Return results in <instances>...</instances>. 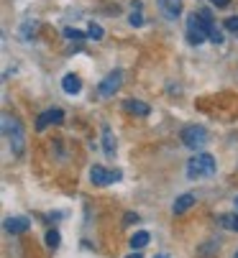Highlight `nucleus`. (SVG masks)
Wrapping results in <instances>:
<instances>
[{"label":"nucleus","instance_id":"nucleus-1","mask_svg":"<svg viewBox=\"0 0 238 258\" xmlns=\"http://www.w3.org/2000/svg\"><path fill=\"white\" fill-rule=\"evenodd\" d=\"M3 136L11 146L13 156H23V149H26V133H23V125L16 115L6 113L3 115Z\"/></svg>","mask_w":238,"mask_h":258},{"label":"nucleus","instance_id":"nucleus-2","mask_svg":"<svg viewBox=\"0 0 238 258\" xmlns=\"http://www.w3.org/2000/svg\"><path fill=\"white\" fill-rule=\"evenodd\" d=\"M218 169V161L210 154H195L187 161V176L189 179H203V176H213Z\"/></svg>","mask_w":238,"mask_h":258},{"label":"nucleus","instance_id":"nucleus-3","mask_svg":"<svg viewBox=\"0 0 238 258\" xmlns=\"http://www.w3.org/2000/svg\"><path fill=\"white\" fill-rule=\"evenodd\" d=\"M187 41L195 44V46L203 44V41H208V28H205L200 13H189V16H187Z\"/></svg>","mask_w":238,"mask_h":258},{"label":"nucleus","instance_id":"nucleus-4","mask_svg":"<svg viewBox=\"0 0 238 258\" xmlns=\"http://www.w3.org/2000/svg\"><path fill=\"white\" fill-rule=\"evenodd\" d=\"M208 131L203 128V125H187L184 131H182V143L187 146V149H192V151H197V149H203V146L208 143Z\"/></svg>","mask_w":238,"mask_h":258},{"label":"nucleus","instance_id":"nucleus-5","mask_svg":"<svg viewBox=\"0 0 238 258\" xmlns=\"http://www.w3.org/2000/svg\"><path fill=\"white\" fill-rule=\"evenodd\" d=\"M118 179H121V171H110L105 166H92L90 169V181L98 184V187H108V184H113Z\"/></svg>","mask_w":238,"mask_h":258},{"label":"nucleus","instance_id":"nucleus-6","mask_svg":"<svg viewBox=\"0 0 238 258\" xmlns=\"http://www.w3.org/2000/svg\"><path fill=\"white\" fill-rule=\"evenodd\" d=\"M64 120V113L59 107H52V110H44L41 115L36 118V131H46L49 125H59Z\"/></svg>","mask_w":238,"mask_h":258},{"label":"nucleus","instance_id":"nucleus-7","mask_svg":"<svg viewBox=\"0 0 238 258\" xmlns=\"http://www.w3.org/2000/svg\"><path fill=\"white\" fill-rule=\"evenodd\" d=\"M121 82H123V75H121V72H110V75L98 85V92L103 95V97H110V95H115L118 92V87H121Z\"/></svg>","mask_w":238,"mask_h":258},{"label":"nucleus","instance_id":"nucleus-8","mask_svg":"<svg viewBox=\"0 0 238 258\" xmlns=\"http://www.w3.org/2000/svg\"><path fill=\"white\" fill-rule=\"evenodd\" d=\"M197 13H200V18H203V23H205V28H208V41L223 44V33L218 31V26H215V21H213V13H210V11H197Z\"/></svg>","mask_w":238,"mask_h":258},{"label":"nucleus","instance_id":"nucleus-9","mask_svg":"<svg viewBox=\"0 0 238 258\" xmlns=\"http://www.w3.org/2000/svg\"><path fill=\"white\" fill-rule=\"evenodd\" d=\"M28 228H31V220H28V217H21V215H18V217H8V220H6V230H8L11 235H21V233H26Z\"/></svg>","mask_w":238,"mask_h":258},{"label":"nucleus","instance_id":"nucleus-10","mask_svg":"<svg viewBox=\"0 0 238 258\" xmlns=\"http://www.w3.org/2000/svg\"><path fill=\"white\" fill-rule=\"evenodd\" d=\"M123 107L128 110V113H133V115H138V118H146L149 113H151V107L146 105V102H141V100H123Z\"/></svg>","mask_w":238,"mask_h":258},{"label":"nucleus","instance_id":"nucleus-11","mask_svg":"<svg viewBox=\"0 0 238 258\" xmlns=\"http://www.w3.org/2000/svg\"><path fill=\"white\" fill-rule=\"evenodd\" d=\"M159 8L164 11V16L169 21H174L179 13H182V0H159Z\"/></svg>","mask_w":238,"mask_h":258},{"label":"nucleus","instance_id":"nucleus-12","mask_svg":"<svg viewBox=\"0 0 238 258\" xmlns=\"http://www.w3.org/2000/svg\"><path fill=\"white\" fill-rule=\"evenodd\" d=\"M62 90H64L67 95H77L79 90H82V80H79L77 75H67V77L62 80Z\"/></svg>","mask_w":238,"mask_h":258},{"label":"nucleus","instance_id":"nucleus-13","mask_svg":"<svg viewBox=\"0 0 238 258\" xmlns=\"http://www.w3.org/2000/svg\"><path fill=\"white\" fill-rule=\"evenodd\" d=\"M192 205H195V195H182V197H177V202L172 205V212H174V215H182V212H187Z\"/></svg>","mask_w":238,"mask_h":258},{"label":"nucleus","instance_id":"nucleus-14","mask_svg":"<svg viewBox=\"0 0 238 258\" xmlns=\"http://www.w3.org/2000/svg\"><path fill=\"white\" fill-rule=\"evenodd\" d=\"M218 223H220L225 230L238 233V212H225V215H220V217H218Z\"/></svg>","mask_w":238,"mask_h":258},{"label":"nucleus","instance_id":"nucleus-15","mask_svg":"<svg viewBox=\"0 0 238 258\" xmlns=\"http://www.w3.org/2000/svg\"><path fill=\"white\" fill-rule=\"evenodd\" d=\"M149 240H151V235H149L146 230H138V233H136V235L131 238V243H128V245H131V248H133V250L138 253L141 248H146V245H149Z\"/></svg>","mask_w":238,"mask_h":258},{"label":"nucleus","instance_id":"nucleus-16","mask_svg":"<svg viewBox=\"0 0 238 258\" xmlns=\"http://www.w3.org/2000/svg\"><path fill=\"white\" fill-rule=\"evenodd\" d=\"M103 146H105V154H108V156H113V154H115V143H113V133H110V128H108V125L103 128Z\"/></svg>","mask_w":238,"mask_h":258},{"label":"nucleus","instance_id":"nucleus-17","mask_svg":"<svg viewBox=\"0 0 238 258\" xmlns=\"http://www.w3.org/2000/svg\"><path fill=\"white\" fill-rule=\"evenodd\" d=\"M64 36H67L69 41H74V44H82V41L87 39V36H85L82 31H77V28H64Z\"/></svg>","mask_w":238,"mask_h":258},{"label":"nucleus","instance_id":"nucleus-18","mask_svg":"<svg viewBox=\"0 0 238 258\" xmlns=\"http://www.w3.org/2000/svg\"><path fill=\"white\" fill-rule=\"evenodd\" d=\"M87 36L98 41V39H103V36H105V31H103V26H100V23H95V21H92V23L87 26Z\"/></svg>","mask_w":238,"mask_h":258},{"label":"nucleus","instance_id":"nucleus-19","mask_svg":"<svg viewBox=\"0 0 238 258\" xmlns=\"http://www.w3.org/2000/svg\"><path fill=\"white\" fill-rule=\"evenodd\" d=\"M46 245H49V248H57V245H59V233H57V230H49V233H46Z\"/></svg>","mask_w":238,"mask_h":258},{"label":"nucleus","instance_id":"nucleus-20","mask_svg":"<svg viewBox=\"0 0 238 258\" xmlns=\"http://www.w3.org/2000/svg\"><path fill=\"white\" fill-rule=\"evenodd\" d=\"M225 28H228V31H238V16H230V18L225 21Z\"/></svg>","mask_w":238,"mask_h":258},{"label":"nucleus","instance_id":"nucleus-21","mask_svg":"<svg viewBox=\"0 0 238 258\" xmlns=\"http://www.w3.org/2000/svg\"><path fill=\"white\" fill-rule=\"evenodd\" d=\"M141 23H144V16H141L138 11H133V13H131V26H141Z\"/></svg>","mask_w":238,"mask_h":258},{"label":"nucleus","instance_id":"nucleus-22","mask_svg":"<svg viewBox=\"0 0 238 258\" xmlns=\"http://www.w3.org/2000/svg\"><path fill=\"white\" fill-rule=\"evenodd\" d=\"M210 6H215V8H228L230 0H210Z\"/></svg>","mask_w":238,"mask_h":258},{"label":"nucleus","instance_id":"nucleus-23","mask_svg":"<svg viewBox=\"0 0 238 258\" xmlns=\"http://www.w3.org/2000/svg\"><path fill=\"white\" fill-rule=\"evenodd\" d=\"M133 220H136V223H138V215H133V212H128V215L123 217V225H131V223H133Z\"/></svg>","mask_w":238,"mask_h":258},{"label":"nucleus","instance_id":"nucleus-24","mask_svg":"<svg viewBox=\"0 0 238 258\" xmlns=\"http://www.w3.org/2000/svg\"><path fill=\"white\" fill-rule=\"evenodd\" d=\"M126 258H141V253H136V250H133V253H131V255H126Z\"/></svg>","mask_w":238,"mask_h":258},{"label":"nucleus","instance_id":"nucleus-25","mask_svg":"<svg viewBox=\"0 0 238 258\" xmlns=\"http://www.w3.org/2000/svg\"><path fill=\"white\" fill-rule=\"evenodd\" d=\"M233 205H235V212H238V195H235V200H233Z\"/></svg>","mask_w":238,"mask_h":258},{"label":"nucleus","instance_id":"nucleus-26","mask_svg":"<svg viewBox=\"0 0 238 258\" xmlns=\"http://www.w3.org/2000/svg\"><path fill=\"white\" fill-rule=\"evenodd\" d=\"M154 258H167V255H154Z\"/></svg>","mask_w":238,"mask_h":258},{"label":"nucleus","instance_id":"nucleus-27","mask_svg":"<svg viewBox=\"0 0 238 258\" xmlns=\"http://www.w3.org/2000/svg\"><path fill=\"white\" fill-rule=\"evenodd\" d=\"M233 258H238V250H235V253H233Z\"/></svg>","mask_w":238,"mask_h":258}]
</instances>
